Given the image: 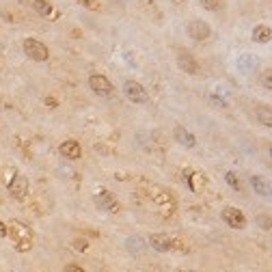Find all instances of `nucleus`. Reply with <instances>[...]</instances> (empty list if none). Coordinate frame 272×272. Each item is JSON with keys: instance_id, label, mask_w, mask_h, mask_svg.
Returning <instances> with one entry per match:
<instances>
[{"instance_id": "nucleus-1", "label": "nucleus", "mask_w": 272, "mask_h": 272, "mask_svg": "<svg viewBox=\"0 0 272 272\" xmlns=\"http://www.w3.org/2000/svg\"><path fill=\"white\" fill-rule=\"evenodd\" d=\"M140 188H143V193H145L143 196H147L149 201H154V205L162 212L166 218H169V216L175 212V208H177L175 196L171 194L169 190L160 188V186H155V184H149V181H143V184H140Z\"/></svg>"}, {"instance_id": "nucleus-2", "label": "nucleus", "mask_w": 272, "mask_h": 272, "mask_svg": "<svg viewBox=\"0 0 272 272\" xmlns=\"http://www.w3.org/2000/svg\"><path fill=\"white\" fill-rule=\"evenodd\" d=\"M149 246L158 253H169V251H181V253H188V246L186 242H181L179 238H173V235L166 233H151L149 235Z\"/></svg>"}, {"instance_id": "nucleus-3", "label": "nucleus", "mask_w": 272, "mask_h": 272, "mask_svg": "<svg viewBox=\"0 0 272 272\" xmlns=\"http://www.w3.org/2000/svg\"><path fill=\"white\" fill-rule=\"evenodd\" d=\"M7 235H11L15 240V249L22 253V251H30V240H33V233L26 225L18 223V220H11L7 225Z\"/></svg>"}, {"instance_id": "nucleus-4", "label": "nucleus", "mask_w": 272, "mask_h": 272, "mask_svg": "<svg viewBox=\"0 0 272 272\" xmlns=\"http://www.w3.org/2000/svg\"><path fill=\"white\" fill-rule=\"evenodd\" d=\"M22 48H24V52H26V57H28V58H33V60H37V63H45V60L50 58V50H48V45L41 43L39 39H33V37L24 39Z\"/></svg>"}, {"instance_id": "nucleus-5", "label": "nucleus", "mask_w": 272, "mask_h": 272, "mask_svg": "<svg viewBox=\"0 0 272 272\" xmlns=\"http://www.w3.org/2000/svg\"><path fill=\"white\" fill-rule=\"evenodd\" d=\"M89 87H91V91H93L95 95H99V97H110V95H113V91H115L113 82H110L104 74H91Z\"/></svg>"}, {"instance_id": "nucleus-6", "label": "nucleus", "mask_w": 272, "mask_h": 272, "mask_svg": "<svg viewBox=\"0 0 272 272\" xmlns=\"http://www.w3.org/2000/svg\"><path fill=\"white\" fill-rule=\"evenodd\" d=\"M123 93H125V97H128L130 102H134V104H145L149 99V95H147V91H145V87L140 82H136V80H125Z\"/></svg>"}, {"instance_id": "nucleus-7", "label": "nucleus", "mask_w": 272, "mask_h": 272, "mask_svg": "<svg viewBox=\"0 0 272 272\" xmlns=\"http://www.w3.org/2000/svg\"><path fill=\"white\" fill-rule=\"evenodd\" d=\"M177 65H179L181 72L188 74V76H196V74H199V63H196V58L190 54V50H186V48L177 50Z\"/></svg>"}, {"instance_id": "nucleus-8", "label": "nucleus", "mask_w": 272, "mask_h": 272, "mask_svg": "<svg viewBox=\"0 0 272 272\" xmlns=\"http://www.w3.org/2000/svg\"><path fill=\"white\" fill-rule=\"evenodd\" d=\"M7 188H9V193H11L13 199H18V201H22L24 196L28 194V179L24 177V175H19V173H15L11 181L7 184Z\"/></svg>"}, {"instance_id": "nucleus-9", "label": "nucleus", "mask_w": 272, "mask_h": 272, "mask_svg": "<svg viewBox=\"0 0 272 272\" xmlns=\"http://www.w3.org/2000/svg\"><path fill=\"white\" fill-rule=\"evenodd\" d=\"M188 35L194 41H205V39H210L212 28H210L208 22H203V19H193V22H188Z\"/></svg>"}, {"instance_id": "nucleus-10", "label": "nucleus", "mask_w": 272, "mask_h": 272, "mask_svg": "<svg viewBox=\"0 0 272 272\" xmlns=\"http://www.w3.org/2000/svg\"><path fill=\"white\" fill-rule=\"evenodd\" d=\"M223 220L231 227V229H244V225H246L244 212L238 210V208H225L223 210Z\"/></svg>"}, {"instance_id": "nucleus-11", "label": "nucleus", "mask_w": 272, "mask_h": 272, "mask_svg": "<svg viewBox=\"0 0 272 272\" xmlns=\"http://www.w3.org/2000/svg\"><path fill=\"white\" fill-rule=\"evenodd\" d=\"M95 205H97L99 210H104V212H113V214H117V212L121 210L117 199H115L108 190H99V193L95 194Z\"/></svg>"}, {"instance_id": "nucleus-12", "label": "nucleus", "mask_w": 272, "mask_h": 272, "mask_svg": "<svg viewBox=\"0 0 272 272\" xmlns=\"http://www.w3.org/2000/svg\"><path fill=\"white\" fill-rule=\"evenodd\" d=\"M173 136H175V140H177L181 147H186V149H193L194 145H196L194 134H193V132H188V130H186L184 125H175Z\"/></svg>"}, {"instance_id": "nucleus-13", "label": "nucleus", "mask_w": 272, "mask_h": 272, "mask_svg": "<svg viewBox=\"0 0 272 272\" xmlns=\"http://www.w3.org/2000/svg\"><path fill=\"white\" fill-rule=\"evenodd\" d=\"M58 151L63 158H69V160H78L82 155V147H80L78 140H65V143H60Z\"/></svg>"}, {"instance_id": "nucleus-14", "label": "nucleus", "mask_w": 272, "mask_h": 272, "mask_svg": "<svg viewBox=\"0 0 272 272\" xmlns=\"http://www.w3.org/2000/svg\"><path fill=\"white\" fill-rule=\"evenodd\" d=\"M188 186L193 193H203L205 186H208V177H205L201 171H190L188 173Z\"/></svg>"}, {"instance_id": "nucleus-15", "label": "nucleus", "mask_w": 272, "mask_h": 272, "mask_svg": "<svg viewBox=\"0 0 272 272\" xmlns=\"http://www.w3.org/2000/svg\"><path fill=\"white\" fill-rule=\"evenodd\" d=\"M251 186H253V190L259 196H270V181L264 175H253L251 177Z\"/></svg>"}, {"instance_id": "nucleus-16", "label": "nucleus", "mask_w": 272, "mask_h": 272, "mask_svg": "<svg viewBox=\"0 0 272 272\" xmlns=\"http://www.w3.org/2000/svg\"><path fill=\"white\" fill-rule=\"evenodd\" d=\"M33 7L35 11L39 15H43V18H57V9H54L52 2H48V0H33Z\"/></svg>"}, {"instance_id": "nucleus-17", "label": "nucleus", "mask_w": 272, "mask_h": 272, "mask_svg": "<svg viewBox=\"0 0 272 272\" xmlns=\"http://www.w3.org/2000/svg\"><path fill=\"white\" fill-rule=\"evenodd\" d=\"M270 37H272V30H270L268 24H259V26H255V30H253V39H255L257 43H268Z\"/></svg>"}, {"instance_id": "nucleus-18", "label": "nucleus", "mask_w": 272, "mask_h": 272, "mask_svg": "<svg viewBox=\"0 0 272 272\" xmlns=\"http://www.w3.org/2000/svg\"><path fill=\"white\" fill-rule=\"evenodd\" d=\"M201 7L205 11H220L223 9V0H201Z\"/></svg>"}, {"instance_id": "nucleus-19", "label": "nucleus", "mask_w": 272, "mask_h": 272, "mask_svg": "<svg viewBox=\"0 0 272 272\" xmlns=\"http://www.w3.org/2000/svg\"><path fill=\"white\" fill-rule=\"evenodd\" d=\"M225 179H227V184H229L231 188L240 190V181H238V175H235V173H227V175H225Z\"/></svg>"}, {"instance_id": "nucleus-20", "label": "nucleus", "mask_w": 272, "mask_h": 272, "mask_svg": "<svg viewBox=\"0 0 272 272\" xmlns=\"http://www.w3.org/2000/svg\"><path fill=\"white\" fill-rule=\"evenodd\" d=\"M74 249L78 251V253H84V251L89 249V244H87V240H82V238H78V240H74Z\"/></svg>"}, {"instance_id": "nucleus-21", "label": "nucleus", "mask_w": 272, "mask_h": 272, "mask_svg": "<svg viewBox=\"0 0 272 272\" xmlns=\"http://www.w3.org/2000/svg\"><path fill=\"white\" fill-rule=\"evenodd\" d=\"M257 220H259V225H261V229H266V231H270V216H264V214H261V216H259V218H257Z\"/></svg>"}, {"instance_id": "nucleus-22", "label": "nucleus", "mask_w": 272, "mask_h": 272, "mask_svg": "<svg viewBox=\"0 0 272 272\" xmlns=\"http://www.w3.org/2000/svg\"><path fill=\"white\" fill-rule=\"evenodd\" d=\"M80 2H82L84 7H87V9H99L97 0H80Z\"/></svg>"}, {"instance_id": "nucleus-23", "label": "nucleus", "mask_w": 272, "mask_h": 272, "mask_svg": "<svg viewBox=\"0 0 272 272\" xmlns=\"http://www.w3.org/2000/svg\"><path fill=\"white\" fill-rule=\"evenodd\" d=\"M210 102L212 104H216V106H220V108H225V102H223V99H220V97H216V95H210Z\"/></svg>"}, {"instance_id": "nucleus-24", "label": "nucleus", "mask_w": 272, "mask_h": 272, "mask_svg": "<svg viewBox=\"0 0 272 272\" xmlns=\"http://www.w3.org/2000/svg\"><path fill=\"white\" fill-rule=\"evenodd\" d=\"M13 175H15V171H13V169H7V171H4V177H2V181H4V184H9Z\"/></svg>"}, {"instance_id": "nucleus-25", "label": "nucleus", "mask_w": 272, "mask_h": 272, "mask_svg": "<svg viewBox=\"0 0 272 272\" xmlns=\"http://www.w3.org/2000/svg\"><path fill=\"white\" fill-rule=\"evenodd\" d=\"M0 238H7V225L0 220Z\"/></svg>"}, {"instance_id": "nucleus-26", "label": "nucleus", "mask_w": 272, "mask_h": 272, "mask_svg": "<svg viewBox=\"0 0 272 272\" xmlns=\"http://www.w3.org/2000/svg\"><path fill=\"white\" fill-rule=\"evenodd\" d=\"M65 270H67V272H82L80 266H65Z\"/></svg>"}, {"instance_id": "nucleus-27", "label": "nucleus", "mask_w": 272, "mask_h": 272, "mask_svg": "<svg viewBox=\"0 0 272 272\" xmlns=\"http://www.w3.org/2000/svg\"><path fill=\"white\" fill-rule=\"evenodd\" d=\"M264 82H266V89H270V69L266 72V80H264Z\"/></svg>"}, {"instance_id": "nucleus-28", "label": "nucleus", "mask_w": 272, "mask_h": 272, "mask_svg": "<svg viewBox=\"0 0 272 272\" xmlns=\"http://www.w3.org/2000/svg\"><path fill=\"white\" fill-rule=\"evenodd\" d=\"M175 2H184V0H175Z\"/></svg>"}, {"instance_id": "nucleus-29", "label": "nucleus", "mask_w": 272, "mask_h": 272, "mask_svg": "<svg viewBox=\"0 0 272 272\" xmlns=\"http://www.w3.org/2000/svg\"><path fill=\"white\" fill-rule=\"evenodd\" d=\"M0 67H2V60H0Z\"/></svg>"}]
</instances>
